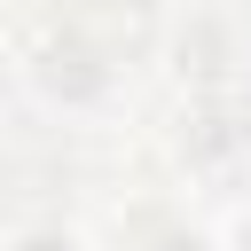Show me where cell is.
Listing matches in <instances>:
<instances>
[{"label": "cell", "mask_w": 251, "mask_h": 251, "mask_svg": "<svg viewBox=\"0 0 251 251\" xmlns=\"http://www.w3.org/2000/svg\"><path fill=\"white\" fill-rule=\"evenodd\" d=\"M165 251H188V243H165Z\"/></svg>", "instance_id": "6da1fadb"}]
</instances>
